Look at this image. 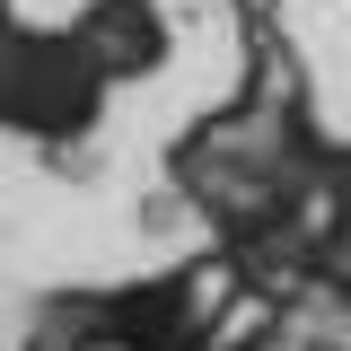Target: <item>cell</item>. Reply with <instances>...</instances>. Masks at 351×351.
Segmentation results:
<instances>
[{
    "mask_svg": "<svg viewBox=\"0 0 351 351\" xmlns=\"http://www.w3.org/2000/svg\"><path fill=\"white\" fill-rule=\"evenodd\" d=\"M71 44L88 53V71H149L167 53V27L149 18V0H97Z\"/></svg>",
    "mask_w": 351,
    "mask_h": 351,
    "instance_id": "obj_1",
    "label": "cell"
}]
</instances>
